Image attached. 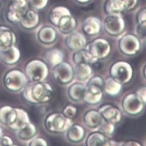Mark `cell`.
Here are the masks:
<instances>
[{"instance_id": "ba28073f", "label": "cell", "mask_w": 146, "mask_h": 146, "mask_svg": "<svg viewBox=\"0 0 146 146\" xmlns=\"http://www.w3.org/2000/svg\"><path fill=\"white\" fill-rule=\"evenodd\" d=\"M16 117V108L9 105L0 106V124L8 127L15 122Z\"/></svg>"}, {"instance_id": "30bf717a", "label": "cell", "mask_w": 146, "mask_h": 146, "mask_svg": "<svg viewBox=\"0 0 146 146\" xmlns=\"http://www.w3.org/2000/svg\"><path fill=\"white\" fill-rule=\"evenodd\" d=\"M104 11L108 15H121L125 12L123 0H105Z\"/></svg>"}, {"instance_id": "ffe728a7", "label": "cell", "mask_w": 146, "mask_h": 146, "mask_svg": "<svg viewBox=\"0 0 146 146\" xmlns=\"http://www.w3.org/2000/svg\"><path fill=\"white\" fill-rule=\"evenodd\" d=\"M136 33L141 38H144L145 36V26L137 24L136 26Z\"/></svg>"}, {"instance_id": "9c48e42d", "label": "cell", "mask_w": 146, "mask_h": 146, "mask_svg": "<svg viewBox=\"0 0 146 146\" xmlns=\"http://www.w3.org/2000/svg\"><path fill=\"white\" fill-rule=\"evenodd\" d=\"M76 26L77 21L72 14L63 16L58 20L57 25L60 31L64 34L71 33L75 30Z\"/></svg>"}, {"instance_id": "8fae6325", "label": "cell", "mask_w": 146, "mask_h": 146, "mask_svg": "<svg viewBox=\"0 0 146 146\" xmlns=\"http://www.w3.org/2000/svg\"><path fill=\"white\" fill-rule=\"evenodd\" d=\"M26 72L27 77L33 82L39 81L42 79V66L36 61L30 62L26 67Z\"/></svg>"}, {"instance_id": "4fadbf2b", "label": "cell", "mask_w": 146, "mask_h": 146, "mask_svg": "<svg viewBox=\"0 0 146 146\" xmlns=\"http://www.w3.org/2000/svg\"><path fill=\"white\" fill-rule=\"evenodd\" d=\"M72 14L69 9L64 6H57L53 8L48 13V19L53 25L57 26L58 20L63 16Z\"/></svg>"}, {"instance_id": "603a6c76", "label": "cell", "mask_w": 146, "mask_h": 146, "mask_svg": "<svg viewBox=\"0 0 146 146\" xmlns=\"http://www.w3.org/2000/svg\"><path fill=\"white\" fill-rule=\"evenodd\" d=\"M2 135H3V129L1 128V127L0 126V137H1Z\"/></svg>"}, {"instance_id": "8992f818", "label": "cell", "mask_w": 146, "mask_h": 146, "mask_svg": "<svg viewBox=\"0 0 146 146\" xmlns=\"http://www.w3.org/2000/svg\"><path fill=\"white\" fill-rule=\"evenodd\" d=\"M16 40V35L12 29L5 26H0V50L15 45Z\"/></svg>"}, {"instance_id": "44dd1931", "label": "cell", "mask_w": 146, "mask_h": 146, "mask_svg": "<svg viewBox=\"0 0 146 146\" xmlns=\"http://www.w3.org/2000/svg\"><path fill=\"white\" fill-rule=\"evenodd\" d=\"M76 4L80 5H86L90 4L93 0H73Z\"/></svg>"}, {"instance_id": "7a4b0ae2", "label": "cell", "mask_w": 146, "mask_h": 146, "mask_svg": "<svg viewBox=\"0 0 146 146\" xmlns=\"http://www.w3.org/2000/svg\"><path fill=\"white\" fill-rule=\"evenodd\" d=\"M29 8L27 0H11L6 12V19L11 23L19 24Z\"/></svg>"}, {"instance_id": "d6986e66", "label": "cell", "mask_w": 146, "mask_h": 146, "mask_svg": "<svg viewBox=\"0 0 146 146\" xmlns=\"http://www.w3.org/2000/svg\"><path fill=\"white\" fill-rule=\"evenodd\" d=\"M13 140L7 135H2L0 137V146L13 145Z\"/></svg>"}, {"instance_id": "52a82bcc", "label": "cell", "mask_w": 146, "mask_h": 146, "mask_svg": "<svg viewBox=\"0 0 146 146\" xmlns=\"http://www.w3.org/2000/svg\"><path fill=\"white\" fill-rule=\"evenodd\" d=\"M102 24L101 20L96 17L89 16L84 20L82 30L84 34L88 35L98 34L101 30Z\"/></svg>"}, {"instance_id": "cb8c5ba5", "label": "cell", "mask_w": 146, "mask_h": 146, "mask_svg": "<svg viewBox=\"0 0 146 146\" xmlns=\"http://www.w3.org/2000/svg\"><path fill=\"white\" fill-rule=\"evenodd\" d=\"M1 6H2V1L1 0H0V8H1Z\"/></svg>"}, {"instance_id": "ac0fdd59", "label": "cell", "mask_w": 146, "mask_h": 146, "mask_svg": "<svg viewBox=\"0 0 146 146\" xmlns=\"http://www.w3.org/2000/svg\"><path fill=\"white\" fill-rule=\"evenodd\" d=\"M125 7V12H130L136 9L139 4V0H123Z\"/></svg>"}, {"instance_id": "6da1fadb", "label": "cell", "mask_w": 146, "mask_h": 146, "mask_svg": "<svg viewBox=\"0 0 146 146\" xmlns=\"http://www.w3.org/2000/svg\"><path fill=\"white\" fill-rule=\"evenodd\" d=\"M3 83L8 91L12 92H19L26 86V77L19 70H11L6 72L4 76Z\"/></svg>"}, {"instance_id": "5b68a950", "label": "cell", "mask_w": 146, "mask_h": 146, "mask_svg": "<svg viewBox=\"0 0 146 146\" xmlns=\"http://www.w3.org/2000/svg\"><path fill=\"white\" fill-rule=\"evenodd\" d=\"M20 58V52L15 45L0 50V59L7 65H15Z\"/></svg>"}, {"instance_id": "9a60e30c", "label": "cell", "mask_w": 146, "mask_h": 146, "mask_svg": "<svg viewBox=\"0 0 146 146\" xmlns=\"http://www.w3.org/2000/svg\"><path fill=\"white\" fill-rule=\"evenodd\" d=\"M38 38L40 41H54L56 38V31L55 29L49 26L42 27L38 32Z\"/></svg>"}, {"instance_id": "7c38bea8", "label": "cell", "mask_w": 146, "mask_h": 146, "mask_svg": "<svg viewBox=\"0 0 146 146\" xmlns=\"http://www.w3.org/2000/svg\"><path fill=\"white\" fill-rule=\"evenodd\" d=\"M17 117L15 122L9 126V128L14 131H17L29 123V116L27 113L19 108H16Z\"/></svg>"}, {"instance_id": "5bb4252c", "label": "cell", "mask_w": 146, "mask_h": 146, "mask_svg": "<svg viewBox=\"0 0 146 146\" xmlns=\"http://www.w3.org/2000/svg\"><path fill=\"white\" fill-rule=\"evenodd\" d=\"M36 134V129L31 123H29L25 126L17 131V137L22 141L31 140Z\"/></svg>"}, {"instance_id": "277c9868", "label": "cell", "mask_w": 146, "mask_h": 146, "mask_svg": "<svg viewBox=\"0 0 146 146\" xmlns=\"http://www.w3.org/2000/svg\"><path fill=\"white\" fill-rule=\"evenodd\" d=\"M40 23V15L38 11L29 8L24 15L19 24L20 27L26 30L35 29Z\"/></svg>"}, {"instance_id": "2e32d148", "label": "cell", "mask_w": 146, "mask_h": 146, "mask_svg": "<svg viewBox=\"0 0 146 146\" xmlns=\"http://www.w3.org/2000/svg\"><path fill=\"white\" fill-rule=\"evenodd\" d=\"M29 8L40 11L44 9L48 5L49 0H27Z\"/></svg>"}, {"instance_id": "7402d4cb", "label": "cell", "mask_w": 146, "mask_h": 146, "mask_svg": "<svg viewBox=\"0 0 146 146\" xmlns=\"http://www.w3.org/2000/svg\"><path fill=\"white\" fill-rule=\"evenodd\" d=\"M92 68H94L95 69H98L101 66V64L100 62H97L96 61V62H95L92 64Z\"/></svg>"}, {"instance_id": "3957f363", "label": "cell", "mask_w": 146, "mask_h": 146, "mask_svg": "<svg viewBox=\"0 0 146 146\" xmlns=\"http://www.w3.org/2000/svg\"><path fill=\"white\" fill-rule=\"evenodd\" d=\"M104 29L110 35H117L122 33L125 27V23L121 15H110L105 18Z\"/></svg>"}, {"instance_id": "e0dca14e", "label": "cell", "mask_w": 146, "mask_h": 146, "mask_svg": "<svg viewBox=\"0 0 146 146\" xmlns=\"http://www.w3.org/2000/svg\"><path fill=\"white\" fill-rule=\"evenodd\" d=\"M145 8H140L136 14V21L137 24L145 26Z\"/></svg>"}]
</instances>
